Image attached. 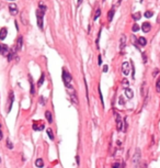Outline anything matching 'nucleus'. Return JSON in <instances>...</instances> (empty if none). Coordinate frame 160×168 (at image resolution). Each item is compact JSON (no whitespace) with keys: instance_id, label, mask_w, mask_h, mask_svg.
<instances>
[{"instance_id":"4c0bfd02","label":"nucleus","mask_w":160,"mask_h":168,"mask_svg":"<svg viewBox=\"0 0 160 168\" xmlns=\"http://www.w3.org/2000/svg\"><path fill=\"white\" fill-rule=\"evenodd\" d=\"M0 163H1V158H0Z\"/></svg>"},{"instance_id":"f03ea898","label":"nucleus","mask_w":160,"mask_h":168,"mask_svg":"<svg viewBox=\"0 0 160 168\" xmlns=\"http://www.w3.org/2000/svg\"><path fill=\"white\" fill-rule=\"evenodd\" d=\"M71 79H72L71 75L67 71L66 68H63V81H64V84H65V86L67 87V88H70V87H71V86H70V84H71Z\"/></svg>"},{"instance_id":"1a4fd4ad","label":"nucleus","mask_w":160,"mask_h":168,"mask_svg":"<svg viewBox=\"0 0 160 168\" xmlns=\"http://www.w3.org/2000/svg\"><path fill=\"white\" fill-rule=\"evenodd\" d=\"M125 44H126V36L123 34V35H121V37H120V51H121V53L123 52L124 47H125Z\"/></svg>"},{"instance_id":"6ab92c4d","label":"nucleus","mask_w":160,"mask_h":168,"mask_svg":"<svg viewBox=\"0 0 160 168\" xmlns=\"http://www.w3.org/2000/svg\"><path fill=\"white\" fill-rule=\"evenodd\" d=\"M137 41H138V44L141 46H145L146 44H147V40H146L145 37H139Z\"/></svg>"},{"instance_id":"f3484780","label":"nucleus","mask_w":160,"mask_h":168,"mask_svg":"<svg viewBox=\"0 0 160 168\" xmlns=\"http://www.w3.org/2000/svg\"><path fill=\"white\" fill-rule=\"evenodd\" d=\"M35 166L36 167H38V168H42L44 166V162H43V159L42 158H37L36 160H35Z\"/></svg>"},{"instance_id":"f257e3e1","label":"nucleus","mask_w":160,"mask_h":168,"mask_svg":"<svg viewBox=\"0 0 160 168\" xmlns=\"http://www.w3.org/2000/svg\"><path fill=\"white\" fill-rule=\"evenodd\" d=\"M46 11V6H44L43 3H40V7L36 10V18H37V24L40 26V29H43V18Z\"/></svg>"},{"instance_id":"412c9836","label":"nucleus","mask_w":160,"mask_h":168,"mask_svg":"<svg viewBox=\"0 0 160 168\" xmlns=\"http://www.w3.org/2000/svg\"><path fill=\"white\" fill-rule=\"evenodd\" d=\"M46 132H47V135L49 136V138H51V140H54V133L52 131V128H47Z\"/></svg>"},{"instance_id":"b1692460","label":"nucleus","mask_w":160,"mask_h":168,"mask_svg":"<svg viewBox=\"0 0 160 168\" xmlns=\"http://www.w3.org/2000/svg\"><path fill=\"white\" fill-rule=\"evenodd\" d=\"M70 98H71V100L74 101V103H76V104H78V100H77V97H76V94H70Z\"/></svg>"},{"instance_id":"2f4dec72","label":"nucleus","mask_w":160,"mask_h":168,"mask_svg":"<svg viewBox=\"0 0 160 168\" xmlns=\"http://www.w3.org/2000/svg\"><path fill=\"white\" fill-rule=\"evenodd\" d=\"M109 70V67H108V66H104V67H103V71H104V73H106V71Z\"/></svg>"},{"instance_id":"423d86ee","label":"nucleus","mask_w":160,"mask_h":168,"mask_svg":"<svg viewBox=\"0 0 160 168\" xmlns=\"http://www.w3.org/2000/svg\"><path fill=\"white\" fill-rule=\"evenodd\" d=\"M115 118H116V128L118 131H121L122 130V124H123V121H122V118H121V115L117 112H115L114 113Z\"/></svg>"},{"instance_id":"7c9ffc66","label":"nucleus","mask_w":160,"mask_h":168,"mask_svg":"<svg viewBox=\"0 0 160 168\" xmlns=\"http://www.w3.org/2000/svg\"><path fill=\"white\" fill-rule=\"evenodd\" d=\"M112 167H113V168H121V165L118 164V163H115V164H113Z\"/></svg>"},{"instance_id":"5701e85b","label":"nucleus","mask_w":160,"mask_h":168,"mask_svg":"<svg viewBox=\"0 0 160 168\" xmlns=\"http://www.w3.org/2000/svg\"><path fill=\"white\" fill-rule=\"evenodd\" d=\"M29 80H30V84H31V94H34V84H33V80H32L31 77L29 78Z\"/></svg>"},{"instance_id":"473e14b6","label":"nucleus","mask_w":160,"mask_h":168,"mask_svg":"<svg viewBox=\"0 0 160 168\" xmlns=\"http://www.w3.org/2000/svg\"><path fill=\"white\" fill-rule=\"evenodd\" d=\"M2 140V131H1V124H0V141Z\"/></svg>"},{"instance_id":"9d476101","label":"nucleus","mask_w":160,"mask_h":168,"mask_svg":"<svg viewBox=\"0 0 160 168\" xmlns=\"http://www.w3.org/2000/svg\"><path fill=\"white\" fill-rule=\"evenodd\" d=\"M122 71H123V74L125 76H127L129 74V64L127 62H124L123 63V65H122Z\"/></svg>"},{"instance_id":"7ed1b4c3","label":"nucleus","mask_w":160,"mask_h":168,"mask_svg":"<svg viewBox=\"0 0 160 168\" xmlns=\"http://www.w3.org/2000/svg\"><path fill=\"white\" fill-rule=\"evenodd\" d=\"M32 128L34 131H42L45 128V123L42 121V120H37V121H34L33 124H32Z\"/></svg>"},{"instance_id":"cd10ccee","label":"nucleus","mask_w":160,"mask_h":168,"mask_svg":"<svg viewBox=\"0 0 160 168\" xmlns=\"http://www.w3.org/2000/svg\"><path fill=\"white\" fill-rule=\"evenodd\" d=\"M100 14H101V10H100V9H98L97 11H95V15H94V20H97L98 18L100 17Z\"/></svg>"},{"instance_id":"20e7f679","label":"nucleus","mask_w":160,"mask_h":168,"mask_svg":"<svg viewBox=\"0 0 160 168\" xmlns=\"http://www.w3.org/2000/svg\"><path fill=\"white\" fill-rule=\"evenodd\" d=\"M139 159H140V151L139 149H136V153H135V155L133 156V164L135 165V167L137 168L138 165H139Z\"/></svg>"},{"instance_id":"f8f14e48","label":"nucleus","mask_w":160,"mask_h":168,"mask_svg":"<svg viewBox=\"0 0 160 168\" xmlns=\"http://www.w3.org/2000/svg\"><path fill=\"white\" fill-rule=\"evenodd\" d=\"M150 29H151V25H150V23L148 22H144L143 24H141V30H143L145 33H147V32L150 31Z\"/></svg>"},{"instance_id":"c9c22d12","label":"nucleus","mask_w":160,"mask_h":168,"mask_svg":"<svg viewBox=\"0 0 160 168\" xmlns=\"http://www.w3.org/2000/svg\"><path fill=\"white\" fill-rule=\"evenodd\" d=\"M81 2H82V0H78V5H80Z\"/></svg>"},{"instance_id":"9b49d317","label":"nucleus","mask_w":160,"mask_h":168,"mask_svg":"<svg viewBox=\"0 0 160 168\" xmlns=\"http://www.w3.org/2000/svg\"><path fill=\"white\" fill-rule=\"evenodd\" d=\"M9 11H10V13H11L12 15H15V14H18V7L15 6L14 3H11V5L9 6Z\"/></svg>"},{"instance_id":"4be33fe9","label":"nucleus","mask_w":160,"mask_h":168,"mask_svg":"<svg viewBox=\"0 0 160 168\" xmlns=\"http://www.w3.org/2000/svg\"><path fill=\"white\" fill-rule=\"evenodd\" d=\"M44 79H45V76H44V74H43V75H42V76H41L40 80H38V83H37V86H38V87H41V86L43 85Z\"/></svg>"},{"instance_id":"2eb2a0df","label":"nucleus","mask_w":160,"mask_h":168,"mask_svg":"<svg viewBox=\"0 0 160 168\" xmlns=\"http://www.w3.org/2000/svg\"><path fill=\"white\" fill-rule=\"evenodd\" d=\"M22 41H23L22 36H19V39H18V41H17V45H15V49H17V51L21 49V47H22Z\"/></svg>"},{"instance_id":"72a5a7b5","label":"nucleus","mask_w":160,"mask_h":168,"mask_svg":"<svg viewBox=\"0 0 160 168\" xmlns=\"http://www.w3.org/2000/svg\"><path fill=\"white\" fill-rule=\"evenodd\" d=\"M101 63H102V59H101V56H99V65H101Z\"/></svg>"},{"instance_id":"c85d7f7f","label":"nucleus","mask_w":160,"mask_h":168,"mask_svg":"<svg viewBox=\"0 0 160 168\" xmlns=\"http://www.w3.org/2000/svg\"><path fill=\"white\" fill-rule=\"evenodd\" d=\"M139 30V25L138 24H134L133 25V32H137Z\"/></svg>"},{"instance_id":"f704fd0d","label":"nucleus","mask_w":160,"mask_h":168,"mask_svg":"<svg viewBox=\"0 0 160 168\" xmlns=\"http://www.w3.org/2000/svg\"><path fill=\"white\" fill-rule=\"evenodd\" d=\"M140 168H147V165H146V164H143V165H141V167Z\"/></svg>"},{"instance_id":"39448f33","label":"nucleus","mask_w":160,"mask_h":168,"mask_svg":"<svg viewBox=\"0 0 160 168\" xmlns=\"http://www.w3.org/2000/svg\"><path fill=\"white\" fill-rule=\"evenodd\" d=\"M0 53L2 56H8L9 53H10V49L9 46L6 44H0Z\"/></svg>"},{"instance_id":"6e6552de","label":"nucleus","mask_w":160,"mask_h":168,"mask_svg":"<svg viewBox=\"0 0 160 168\" xmlns=\"http://www.w3.org/2000/svg\"><path fill=\"white\" fill-rule=\"evenodd\" d=\"M13 100H14V94H13V91H10L9 92V107H8V111L10 112L12 109V103H13Z\"/></svg>"},{"instance_id":"bb28decb","label":"nucleus","mask_w":160,"mask_h":168,"mask_svg":"<svg viewBox=\"0 0 160 168\" xmlns=\"http://www.w3.org/2000/svg\"><path fill=\"white\" fill-rule=\"evenodd\" d=\"M156 90H157V92H160V77L158 79L157 84H156Z\"/></svg>"},{"instance_id":"a878e982","label":"nucleus","mask_w":160,"mask_h":168,"mask_svg":"<svg viewBox=\"0 0 160 168\" xmlns=\"http://www.w3.org/2000/svg\"><path fill=\"white\" fill-rule=\"evenodd\" d=\"M152 14H154V12H152V11H146L145 12V17L146 18H151Z\"/></svg>"},{"instance_id":"393cba45","label":"nucleus","mask_w":160,"mask_h":168,"mask_svg":"<svg viewBox=\"0 0 160 168\" xmlns=\"http://www.w3.org/2000/svg\"><path fill=\"white\" fill-rule=\"evenodd\" d=\"M7 146H8L9 149H12V148H13V144L10 142V140H9V138L7 140Z\"/></svg>"},{"instance_id":"ddd939ff","label":"nucleus","mask_w":160,"mask_h":168,"mask_svg":"<svg viewBox=\"0 0 160 168\" xmlns=\"http://www.w3.org/2000/svg\"><path fill=\"white\" fill-rule=\"evenodd\" d=\"M7 32H8L7 28H2L1 30H0V40H1V41H3L5 39H6V36H7Z\"/></svg>"},{"instance_id":"aec40b11","label":"nucleus","mask_w":160,"mask_h":168,"mask_svg":"<svg viewBox=\"0 0 160 168\" xmlns=\"http://www.w3.org/2000/svg\"><path fill=\"white\" fill-rule=\"evenodd\" d=\"M140 18H141V13H140V12H136V13H134V14H133V19H134L135 21L139 20Z\"/></svg>"},{"instance_id":"0eeeda50","label":"nucleus","mask_w":160,"mask_h":168,"mask_svg":"<svg viewBox=\"0 0 160 168\" xmlns=\"http://www.w3.org/2000/svg\"><path fill=\"white\" fill-rule=\"evenodd\" d=\"M140 92L143 94V97L146 99V98H147V94H148V86H147V83H146V81L143 83V86H141V88H140Z\"/></svg>"},{"instance_id":"c756f323","label":"nucleus","mask_w":160,"mask_h":168,"mask_svg":"<svg viewBox=\"0 0 160 168\" xmlns=\"http://www.w3.org/2000/svg\"><path fill=\"white\" fill-rule=\"evenodd\" d=\"M124 103H125V101H124V97H123V96H121V97H120V104L123 105Z\"/></svg>"},{"instance_id":"dca6fc26","label":"nucleus","mask_w":160,"mask_h":168,"mask_svg":"<svg viewBox=\"0 0 160 168\" xmlns=\"http://www.w3.org/2000/svg\"><path fill=\"white\" fill-rule=\"evenodd\" d=\"M45 118H46V120H47V122H48V123L53 122V117H52V112L51 111H46L45 112Z\"/></svg>"},{"instance_id":"e433bc0d","label":"nucleus","mask_w":160,"mask_h":168,"mask_svg":"<svg viewBox=\"0 0 160 168\" xmlns=\"http://www.w3.org/2000/svg\"><path fill=\"white\" fill-rule=\"evenodd\" d=\"M140 2H143V0H140Z\"/></svg>"},{"instance_id":"a211bd4d","label":"nucleus","mask_w":160,"mask_h":168,"mask_svg":"<svg viewBox=\"0 0 160 168\" xmlns=\"http://www.w3.org/2000/svg\"><path fill=\"white\" fill-rule=\"evenodd\" d=\"M113 15H114V6H113V8H112L111 10L109 11V13H108V20L112 21V19H113Z\"/></svg>"},{"instance_id":"4468645a","label":"nucleus","mask_w":160,"mask_h":168,"mask_svg":"<svg viewBox=\"0 0 160 168\" xmlns=\"http://www.w3.org/2000/svg\"><path fill=\"white\" fill-rule=\"evenodd\" d=\"M125 94L126 97L128 98V99H132L133 98V96H134V92H133V90L129 88H125Z\"/></svg>"}]
</instances>
